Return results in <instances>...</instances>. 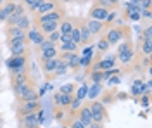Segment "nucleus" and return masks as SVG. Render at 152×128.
Returning <instances> with one entry per match:
<instances>
[{
	"label": "nucleus",
	"mask_w": 152,
	"mask_h": 128,
	"mask_svg": "<svg viewBox=\"0 0 152 128\" xmlns=\"http://www.w3.org/2000/svg\"><path fill=\"white\" fill-rule=\"evenodd\" d=\"M132 30H130V26H126V24H121V26H111L109 30H105V35L104 38L107 40V43L114 47V45H118L121 40H132Z\"/></svg>",
	"instance_id": "nucleus-1"
},
{
	"label": "nucleus",
	"mask_w": 152,
	"mask_h": 128,
	"mask_svg": "<svg viewBox=\"0 0 152 128\" xmlns=\"http://www.w3.org/2000/svg\"><path fill=\"white\" fill-rule=\"evenodd\" d=\"M67 16V10L64 7V4H61L56 10H52V12H48V14H43V16H33V26H37V24H43V23H61V21L64 19Z\"/></svg>",
	"instance_id": "nucleus-2"
},
{
	"label": "nucleus",
	"mask_w": 152,
	"mask_h": 128,
	"mask_svg": "<svg viewBox=\"0 0 152 128\" xmlns=\"http://www.w3.org/2000/svg\"><path fill=\"white\" fill-rule=\"evenodd\" d=\"M88 108H90V113H92V123H100V125H104L107 118H109V113H107V109H105L104 102H100V100H92L90 104H88Z\"/></svg>",
	"instance_id": "nucleus-3"
},
{
	"label": "nucleus",
	"mask_w": 152,
	"mask_h": 128,
	"mask_svg": "<svg viewBox=\"0 0 152 128\" xmlns=\"http://www.w3.org/2000/svg\"><path fill=\"white\" fill-rule=\"evenodd\" d=\"M133 56H135L133 42H132V40H126L123 45L119 47V50H118V59H119L121 64H128V62H132Z\"/></svg>",
	"instance_id": "nucleus-4"
},
{
	"label": "nucleus",
	"mask_w": 152,
	"mask_h": 128,
	"mask_svg": "<svg viewBox=\"0 0 152 128\" xmlns=\"http://www.w3.org/2000/svg\"><path fill=\"white\" fill-rule=\"evenodd\" d=\"M40 109H42V106H40V100L21 102V104L18 106V114L23 118V116H28V114H37Z\"/></svg>",
	"instance_id": "nucleus-5"
},
{
	"label": "nucleus",
	"mask_w": 152,
	"mask_h": 128,
	"mask_svg": "<svg viewBox=\"0 0 152 128\" xmlns=\"http://www.w3.org/2000/svg\"><path fill=\"white\" fill-rule=\"evenodd\" d=\"M107 14H109V10H105L104 7H100L97 2H94V4H92V7H90V10H88V19L104 23L105 18H107Z\"/></svg>",
	"instance_id": "nucleus-6"
},
{
	"label": "nucleus",
	"mask_w": 152,
	"mask_h": 128,
	"mask_svg": "<svg viewBox=\"0 0 152 128\" xmlns=\"http://www.w3.org/2000/svg\"><path fill=\"white\" fill-rule=\"evenodd\" d=\"M85 26L88 28L90 35H92L94 38H97V37H102V35H104V31H105L104 23H100V21H94V19H88V18L85 19Z\"/></svg>",
	"instance_id": "nucleus-7"
},
{
	"label": "nucleus",
	"mask_w": 152,
	"mask_h": 128,
	"mask_svg": "<svg viewBox=\"0 0 152 128\" xmlns=\"http://www.w3.org/2000/svg\"><path fill=\"white\" fill-rule=\"evenodd\" d=\"M5 66L9 71L19 69L23 66H28V56H10L9 59L5 61Z\"/></svg>",
	"instance_id": "nucleus-8"
},
{
	"label": "nucleus",
	"mask_w": 152,
	"mask_h": 128,
	"mask_svg": "<svg viewBox=\"0 0 152 128\" xmlns=\"http://www.w3.org/2000/svg\"><path fill=\"white\" fill-rule=\"evenodd\" d=\"M76 119L83 125L85 128H88L92 125V113H90V108H88V104L85 106H81V108L76 111Z\"/></svg>",
	"instance_id": "nucleus-9"
},
{
	"label": "nucleus",
	"mask_w": 152,
	"mask_h": 128,
	"mask_svg": "<svg viewBox=\"0 0 152 128\" xmlns=\"http://www.w3.org/2000/svg\"><path fill=\"white\" fill-rule=\"evenodd\" d=\"M62 2H54V0H43V2H40V5H38L37 12H35V16H43V14H48V12H52V10H56L59 5H61Z\"/></svg>",
	"instance_id": "nucleus-10"
},
{
	"label": "nucleus",
	"mask_w": 152,
	"mask_h": 128,
	"mask_svg": "<svg viewBox=\"0 0 152 128\" xmlns=\"http://www.w3.org/2000/svg\"><path fill=\"white\" fill-rule=\"evenodd\" d=\"M26 40H28V43H33V45L40 47V45L45 42V37L40 33V30H38V28L31 26V28H29V31L26 33Z\"/></svg>",
	"instance_id": "nucleus-11"
},
{
	"label": "nucleus",
	"mask_w": 152,
	"mask_h": 128,
	"mask_svg": "<svg viewBox=\"0 0 152 128\" xmlns=\"http://www.w3.org/2000/svg\"><path fill=\"white\" fill-rule=\"evenodd\" d=\"M94 37L90 35V31H88V28L85 26V19H81L80 21V47L83 45H90L92 42H94Z\"/></svg>",
	"instance_id": "nucleus-12"
},
{
	"label": "nucleus",
	"mask_w": 152,
	"mask_h": 128,
	"mask_svg": "<svg viewBox=\"0 0 152 128\" xmlns=\"http://www.w3.org/2000/svg\"><path fill=\"white\" fill-rule=\"evenodd\" d=\"M76 18H71V16H66L64 19L59 23V33L61 35H71V31L75 28Z\"/></svg>",
	"instance_id": "nucleus-13"
},
{
	"label": "nucleus",
	"mask_w": 152,
	"mask_h": 128,
	"mask_svg": "<svg viewBox=\"0 0 152 128\" xmlns=\"http://www.w3.org/2000/svg\"><path fill=\"white\" fill-rule=\"evenodd\" d=\"M73 99H75V95H64V94H59L57 92L56 95H54V102H56V106L59 109H66L71 106Z\"/></svg>",
	"instance_id": "nucleus-14"
},
{
	"label": "nucleus",
	"mask_w": 152,
	"mask_h": 128,
	"mask_svg": "<svg viewBox=\"0 0 152 128\" xmlns=\"http://www.w3.org/2000/svg\"><path fill=\"white\" fill-rule=\"evenodd\" d=\"M57 62L59 59H48V61H42V71H43V75H47V78H52V75H54V71L57 68Z\"/></svg>",
	"instance_id": "nucleus-15"
},
{
	"label": "nucleus",
	"mask_w": 152,
	"mask_h": 128,
	"mask_svg": "<svg viewBox=\"0 0 152 128\" xmlns=\"http://www.w3.org/2000/svg\"><path fill=\"white\" fill-rule=\"evenodd\" d=\"M40 121H38L37 114H28V116H23L21 118V127L23 128H40Z\"/></svg>",
	"instance_id": "nucleus-16"
},
{
	"label": "nucleus",
	"mask_w": 152,
	"mask_h": 128,
	"mask_svg": "<svg viewBox=\"0 0 152 128\" xmlns=\"http://www.w3.org/2000/svg\"><path fill=\"white\" fill-rule=\"evenodd\" d=\"M138 54L145 56V57H151L152 54V40H138Z\"/></svg>",
	"instance_id": "nucleus-17"
},
{
	"label": "nucleus",
	"mask_w": 152,
	"mask_h": 128,
	"mask_svg": "<svg viewBox=\"0 0 152 128\" xmlns=\"http://www.w3.org/2000/svg\"><path fill=\"white\" fill-rule=\"evenodd\" d=\"M5 37H7V40H10V38H26V33L21 31L19 28H16V26H5Z\"/></svg>",
	"instance_id": "nucleus-18"
},
{
	"label": "nucleus",
	"mask_w": 152,
	"mask_h": 128,
	"mask_svg": "<svg viewBox=\"0 0 152 128\" xmlns=\"http://www.w3.org/2000/svg\"><path fill=\"white\" fill-rule=\"evenodd\" d=\"M31 100H38V94H37V90H35V89L26 90L24 94H21V95L18 97L19 104H21V102H31Z\"/></svg>",
	"instance_id": "nucleus-19"
},
{
	"label": "nucleus",
	"mask_w": 152,
	"mask_h": 128,
	"mask_svg": "<svg viewBox=\"0 0 152 128\" xmlns=\"http://www.w3.org/2000/svg\"><path fill=\"white\" fill-rule=\"evenodd\" d=\"M31 26H33V23H31V19H29V16H28V14H24V16H21V18H19V23H18V26H16V28H19V30L24 31V33H28Z\"/></svg>",
	"instance_id": "nucleus-20"
},
{
	"label": "nucleus",
	"mask_w": 152,
	"mask_h": 128,
	"mask_svg": "<svg viewBox=\"0 0 152 128\" xmlns=\"http://www.w3.org/2000/svg\"><path fill=\"white\" fill-rule=\"evenodd\" d=\"M78 45L76 43H73V42H67V43H57V50L59 52H67V54H75V52H78Z\"/></svg>",
	"instance_id": "nucleus-21"
},
{
	"label": "nucleus",
	"mask_w": 152,
	"mask_h": 128,
	"mask_svg": "<svg viewBox=\"0 0 152 128\" xmlns=\"http://www.w3.org/2000/svg\"><path fill=\"white\" fill-rule=\"evenodd\" d=\"M29 89H35V85H33V80H29V81H26V83H23V85H18V87H12V90H14V95H16V99L21 95V94H24L26 90Z\"/></svg>",
	"instance_id": "nucleus-22"
},
{
	"label": "nucleus",
	"mask_w": 152,
	"mask_h": 128,
	"mask_svg": "<svg viewBox=\"0 0 152 128\" xmlns=\"http://www.w3.org/2000/svg\"><path fill=\"white\" fill-rule=\"evenodd\" d=\"M10 56H28V43H23V45H12L9 47Z\"/></svg>",
	"instance_id": "nucleus-23"
},
{
	"label": "nucleus",
	"mask_w": 152,
	"mask_h": 128,
	"mask_svg": "<svg viewBox=\"0 0 152 128\" xmlns=\"http://www.w3.org/2000/svg\"><path fill=\"white\" fill-rule=\"evenodd\" d=\"M66 66H67V69H71V71H76V69L80 68V56H78V52H75V54L69 56V59L66 61Z\"/></svg>",
	"instance_id": "nucleus-24"
},
{
	"label": "nucleus",
	"mask_w": 152,
	"mask_h": 128,
	"mask_svg": "<svg viewBox=\"0 0 152 128\" xmlns=\"http://www.w3.org/2000/svg\"><path fill=\"white\" fill-rule=\"evenodd\" d=\"M116 62H114V57H107V59L99 61V71H111L114 69Z\"/></svg>",
	"instance_id": "nucleus-25"
},
{
	"label": "nucleus",
	"mask_w": 152,
	"mask_h": 128,
	"mask_svg": "<svg viewBox=\"0 0 152 128\" xmlns=\"http://www.w3.org/2000/svg\"><path fill=\"white\" fill-rule=\"evenodd\" d=\"M132 95H133V97H138V99L143 95V81H142V80H135V81H133Z\"/></svg>",
	"instance_id": "nucleus-26"
},
{
	"label": "nucleus",
	"mask_w": 152,
	"mask_h": 128,
	"mask_svg": "<svg viewBox=\"0 0 152 128\" xmlns=\"http://www.w3.org/2000/svg\"><path fill=\"white\" fill-rule=\"evenodd\" d=\"M40 54H42V61H48V59H56L57 56H59V50H57V47H54V49L42 50Z\"/></svg>",
	"instance_id": "nucleus-27"
},
{
	"label": "nucleus",
	"mask_w": 152,
	"mask_h": 128,
	"mask_svg": "<svg viewBox=\"0 0 152 128\" xmlns=\"http://www.w3.org/2000/svg\"><path fill=\"white\" fill-rule=\"evenodd\" d=\"M97 4H99L100 7H104L105 10H109V12H111V9L116 10L118 5H119V2H116V0H99Z\"/></svg>",
	"instance_id": "nucleus-28"
},
{
	"label": "nucleus",
	"mask_w": 152,
	"mask_h": 128,
	"mask_svg": "<svg viewBox=\"0 0 152 128\" xmlns=\"http://www.w3.org/2000/svg\"><path fill=\"white\" fill-rule=\"evenodd\" d=\"M40 2L42 0H26V2H23V5H24V9L26 10H29V12H37V9H38V5H40Z\"/></svg>",
	"instance_id": "nucleus-29"
},
{
	"label": "nucleus",
	"mask_w": 152,
	"mask_h": 128,
	"mask_svg": "<svg viewBox=\"0 0 152 128\" xmlns=\"http://www.w3.org/2000/svg\"><path fill=\"white\" fill-rule=\"evenodd\" d=\"M138 40H152V26H151V23H147V24H145V28L140 31Z\"/></svg>",
	"instance_id": "nucleus-30"
},
{
	"label": "nucleus",
	"mask_w": 152,
	"mask_h": 128,
	"mask_svg": "<svg viewBox=\"0 0 152 128\" xmlns=\"http://www.w3.org/2000/svg\"><path fill=\"white\" fill-rule=\"evenodd\" d=\"M75 90L76 87L73 83H67V85H62L61 89H59V94H64V95H75Z\"/></svg>",
	"instance_id": "nucleus-31"
},
{
	"label": "nucleus",
	"mask_w": 152,
	"mask_h": 128,
	"mask_svg": "<svg viewBox=\"0 0 152 128\" xmlns=\"http://www.w3.org/2000/svg\"><path fill=\"white\" fill-rule=\"evenodd\" d=\"M97 47H99V50H100V52H107V50L111 49V45L107 43V40L104 38V35H102V37H99V42H97Z\"/></svg>",
	"instance_id": "nucleus-32"
},
{
	"label": "nucleus",
	"mask_w": 152,
	"mask_h": 128,
	"mask_svg": "<svg viewBox=\"0 0 152 128\" xmlns=\"http://www.w3.org/2000/svg\"><path fill=\"white\" fill-rule=\"evenodd\" d=\"M14 16H18V18H21V16H24L26 14V9H24V5H23V2H16V7H14V12H12Z\"/></svg>",
	"instance_id": "nucleus-33"
},
{
	"label": "nucleus",
	"mask_w": 152,
	"mask_h": 128,
	"mask_svg": "<svg viewBox=\"0 0 152 128\" xmlns=\"http://www.w3.org/2000/svg\"><path fill=\"white\" fill-rule=\"evenodd\" d=\"M142 10H133V12H126V19L128 21H142V16H140Z\"/></svg>",
	"instance_id": "nucleus-34"
},
{
	"label": "nucleus",
	"mask_w": 152,
	"mask_h": 128,
	"mask_svg": "<svg viewBox=\"0 0 152 128\" xmlns=\"http://www.w3.org/2000/svg\"><path fill=\"white\" fill-rule=\"evenodd\" d=\"M90 90H92V92H88L86 95H88L90 99H94V100H95V95H97V94H100V90H102V85H100V83H94V87H92Z\"/></svg>",
	"instance_id": "nucleus-35"
},
{
	"label": "nucleus",
	"mask_w": 152,
	"mask_h": 128,
	"mask_svg": "<svg viewBox=\"0 0 152 128\" xmlns=\"http://www.w3.org/2000/svg\"><path fill=\"white\" fill-rule=\"evenodd\" d=\"M10 76H18V75H29V66H23L19 69H14V71H9Z\"/></svg>",
	"instance_id": "nucleus-36"
},
{
	"label": "nucleus",
	"mask_w": 152,
	"mask_h": 128,
	"mask_svg": "<svg viewBox=\"0 0 152 128\" xmlns=\"http://www.w3.org/2000/svg\"><path fill=\"white\" fill-rule=\"evenodd\" d=\"M45 38L48 40V42H52V43H59V40H61V33H59V30L57 31H54V33H50V35H48V37H45Z\"/></svg>",
	"instance_id": "nucleus-37"
},
{
	"label": "nucleus",
	"mask_w": 152,
	"mask_h": 128,
	"mask_svg": "<svg viewBox=\"0 0 152 128\" xmlns=\"http://www.w3.org/2000/svg\"><path fill=\"white\" fill-rule=\"evenodd\" d=\"M80 92H78V94H76V99H80V100H83V99L86 97V94H88V87H86V85H81V87H80Z\"/></svg>",
	"instance_id": "nucleus-38"
},
{
	"label": "nucleus",
	"mask_w": 152,
	"mask_h": 128,
	"mask_svg": "<svg viewBox=\"0 0 152 128\" xmlns=\"http://www.w3.org/2000/svg\"><path fill=\"white\" fill-rule=\"evenodd\" d=\"M18 23H19V18L14 16V14H10L7 18V21H5V26H18Z\"/></svg>",
	"instance_id": "nucleus-39"
},
{
	"label": "nucleus",
	"mask_w": 152,
	"mask_h": 128,
	"mask_svg": "<svg viewBox=\"0 0 152 128\" xmlns=\"http://www.w3.org/2000/svg\"><path fill=\"white\" fill-rule=\"evenodd\" d=\"M2 7H4V9H5V12H7V14H12V12H14V7H16V2H4V5H2Z\"/></svg>",
	"instance_id": "nucleus-40"
},
{
	"label": "nucleus",
	"mask_w": 152,
	"mask_h": 128,
	"mask_svg": "<svg viewBox=\"0 0 152 128\" xmlns=\"http://www.w3.org/2000/svg\"><path fill=\"white\" fill-rule=\"evenodd\" d=\"M92 80H94L95 83H100L104 80V73L102 71H92Z\"/></svg>",
	"instance_id": "nucleus-41"
},
{
	"label": "nucleus",
	"mask_w": 152,
	"mask_h": 128,
	"mask_svg": "<svg viewBox=\"0 0 152 128\" xmlns=\"http://www.w3.org/2000/svg\"><path fill=\"white\" fill-rule=\"evenodd\" d=\"M80 108H81V100L75 97L73 99V102H71V106H69V109H71V113H76Z\"/></svg>",
	"instance_id": "nucleus-42"
},
{
	"label": "nucleus",
	"mask_w": 152,
	"mask_h": 128,
	"mask_svg": "<svg viewBox=\"0 0 152 128\" xmlns=\"http://www.w3.org/2000/svg\"><path fill=\"white\" fill-rule=\"evenodd\" d=\"M54 47H57L56 43H52V42H48V40L45 38V42H43V43H42L38 49H40V52H42V50H45V49H54Z\"/></svg>",
	"instance_id": "nucleus-43"
},
{
	"label": "nucleus",
	"mask_w": 152,
	"mask_h": 128,
	"mask_svg": "<svg viewBox=\"0 0 152 128\" xmlns=\"http://www.w3.org/2000/svg\"><path fill=\"white\" fill-rule=\"evenodd\" d=\"M67 128H85V127H83V125H81V123H80L76 118H71V121H69Z\"/></svg>",
	"instance_id": "nucleus-44"
},
{
	"label": "nucleus",
	"mask_w": 152,
	"mask_h": 128,
	"mask_svg": "<svg viewBox=\"0 0 152 128\" xmlns=\"http://www.w3.org/2000/svg\"><path fill=\"white\" fill-rule=\"evenodd\" d=\"M2 5H4V4H2ZM2 5H0V23H5V21H7V18H9V14L5 12V9H4Z\"/></svg>",
	"instance_id": "nucleus-45"
},
{
	"label": "nucleus",
	"mask_w": 152,
	"mask_h": 128,
	"mask_svg": "<svg viewBox=\"0 0 152 128\" xmlns=\"http://www.w3.org/2000/svg\"><path fill=\"white\" fill-rule=\"evenodd\" d=\"M149 100H151V95H145L143 94L142 97H140V104H142L143 108H149Z\"/></svg>",
	"instance_id": "nucleus-46"
},
{
	"label": "nucleus",
	"mask_w": 152,
	"mask_h": 128,
	"mask_svg": "<svg viewBox=\"0 0 152 128\" xmlns=\"http://www.w3.org/2000/svg\"><path fill=\"white\" fill-rule=\"evenodd\" d=\"M88 128H104V125H100V123H92Z\"/></svg>",
	"instance_id": "nucleus-47"
},
{
	"label": "nucleus",
	"mask_w": 152,
	"mask_h": 128,
	"mask_svg": "<svg viewBox=\"0 0 152 128\" xmlns=\"http://www.w3.org/2000/svg\"><path fill=\"white\" fill-rule=\"evenodd\" d=\"M2 4H4V2H2V0H0V5H2Z\"/></svg>",
	"instance_id": "nucleus-48"
},
{
	"label": "nucleus",
	"mask_w": 152,
	"mask_h": 128,
	"mask_svg": "<svg viewBox=\"0 0 152 128\" xmlns=\"http://www.w3.org/2000/svg\"><path fill=\"white\" fill-rule=\"evenodd\" d=\"M21 128H23V127H21Z\"/></svg>",
	"instance_id": "nucleus-49"
}]
</instances>
